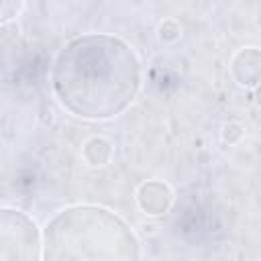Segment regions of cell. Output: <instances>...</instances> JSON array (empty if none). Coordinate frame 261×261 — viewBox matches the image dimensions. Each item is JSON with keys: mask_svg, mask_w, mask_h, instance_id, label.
<instances>
[{"mask_svg": "<svg viewBox=\"0 0 261 261\" xmlns=\"http://www.w3.org/2000/svg\"><path fill=\"white\" fill-rule=\"evenodd\" d=\"M181 37V27L175 22V20H165V22H161V27H159V39L161 41H165V43H173V41H177Z\"/></svg>", "mask_w": 261, "mask_h": 261, "instance_id": "8", "label": "cell"}, {"mask_svg": "<svg viewBox=\"0 0 261 261\" xmlns=\"http://www.w3.org/2000/svg\"><path fill=\"white\" fill-rule=\"evenodd\" d=\"M22 6H24V0H0V20H2V24L16 18L20 14Z\"/></svg>", "mask_w": 261, "mask_h": 261, "instance_id": "7", "label": "cell"}, {"mask_svg": "<svg viewBox=\"0 0 261 261\" xmlns=\"http://www.w3.org/2000/svg\"><path fill=\"white\" fill-rule=\"evenodd\" d=\"M51 88L73 116L108 120L135 102L141 90V61L122 39L88 33L59 51L51 69Z\"/></svg>", "mask_w": 261, "mask_h": 261, "instance_id": "1", "label": "cell"}, {"mask_svg": "<svg viewBox=\"0 0 261 261\" xmlns=\"http://www.w3.org/2000/svg\"><path fill=\"white\" fill-rule=\"evenodd\" d=\"M43 259V232L18 208L0 210V261Z\"/></svg>", "mask_w": 261, "mask_h": 261, "instance_id": "3", "label": "cell"}, {"mask_svg": "<svg viewBox=\"0 0 261 261\" xmlns=\"http://www.w3.org/2000/svg\"><path fill=\"white\" fill-rule=\"evenodd\" d=\"M230 77L241 88H259L261 86V49L245 47L237 51L228 65Z\"/></svg>", "mask_w": 261, "mask_h": 261, "instance_id": "4", "label": "cell"}, {"mask_svg": "<svg viewBox=\"0 0 261 261\" xmlns=\"http://www.w3.org/2000/svg\"><path fill=\"white\" fill-rule=\"evenodd\" d=\"M257 104H259V106H261V86H259V88H257Z\"/></svg>", "mask_w": 261, "mask_h": 261, "instance_id": "9", "label": "cell"}, {"mask_svg": "<svg viewBox=\"0 0 261 261\" xmlns=\"http://www.w3.org/2000/svg\"><path fill=\"white\" fill-rule=\"evenodd\" d=\"M139 257L141 245L133 228L104 206H67L43 228V259L47 261H126Z\"/></svg>", "mask_w": 261, "mask_h": 261, "instance_id": "2", "label": "cell"}, {"mask_svg": "<svg viewBox=\"0 0 261 261\" xmlns=\"http://www.w3.org/2000/svg\"><path fill=\"white\" fill-rule=\"evenodd\" d=\"M137 204L149 216H159L173 204V190L161 179H149L137 190Z\"/></svg>", "mask_w": 261, "mask_h": 261, "instance_id": "5", "label": "cell"}, {"mask_svg": "<svg viewBox=\"0 0 261 261\" xmlns=\"http://www.w3.org/2000/svg\"><path fill=\"white\" fill-rule=\"evenodd\" d=\"M112 153H114L112 143L106 141V139H102V137L90 139V141L84 145V149H82V157H84L86 163L92 165V167L108 165L110 159H112Z\"/></svg>", "mask_w": 261, "mask_h": 261, "instance_id": "6", "label": "cell"}]
</instances>
